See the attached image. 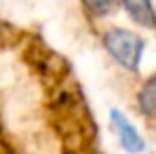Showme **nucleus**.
Segmentation results:
<instances>
[{"label": "nucleus", "mask_w": 156, "mask_h": 154, "mask_svg": "<svg viewBox=\"0 0 156 154\" xmlns=\"http://www.w3.org/2000/svg\"><path fill=\"white\" fill-rule=\"evenodd\" d=\"M104 51L131 74H137L141 68V59L146 53V40L127 27H110L101 34Z\"/></svg>", "instance_id": "1"}, {"label": "nucleus", "mask_w": 156, "mask_h": 154, "mask_svg": "<svg viewBox=\"0 0 156 154\" xmlns=\"http://www.w3.org/2000/svg\"><path fill=\"white\" fill-rule=\"evenodd\" d=\"M110 120H112V127L116 131V137H118L120 148L127 154H141L146 150V141H144L141 133L135 129V125L131 123L118 108H112L110 110Z\"/></svg>", "instance_id": "2"}, {"label": "nucleus", "mask_w": 156, "mask_h": 154, "mask_svg": "<svg viewBox=\"0 0 156 154\" xmlns=\"http://www.w3.org/2000/svg\"><path fill=\"white\" fill-rule=\"evenodd\" d=\"M122 11L129 15L133 23L146 30H154L156 27V9L152 0H120Z\"/></svg>", "instance_id": "3"}, {"label": "nucleus", "mask_w": 156, "mask_h": 154, "mask_svg": "<svg viewBox=\"0 0 156 154\" xmlns=\"http://www.w3.org/2000/svg\"><path fill=\"white\" fill-rule=\"evenodd\" d=\"M135 103L144 116H156V72L144 80V84L137 91Z\"/></svg>", "instance_id": "4"}, {"label": "nucleus", "mask_w": 156, "mask_h": 154, "mask_svg": "<svg viewBox=\"0 0 156 154\" xmlns=\"http://www.w3.org/2000/svg\"><path fill=\"white\" fill-rule=\"evenodd\" d=\"M80 6L89 19H105L116 11V0H80Z\"/></svg>", "instance_id": "5"}, {"label": "nucleus", "mask_w": 156, "mask_h": 154, "mask_svg": "<svg viewBox=\"0 0 156 154\" xmlns=\"http://www.w3.org/2000/svg\"><path fill=\"white\" fill-rule=\"evenodd\" d=\"M2 36H4V30H2V23H0V42H2Z\"/></svg>", "instance_id": "6"}]
</instances>
